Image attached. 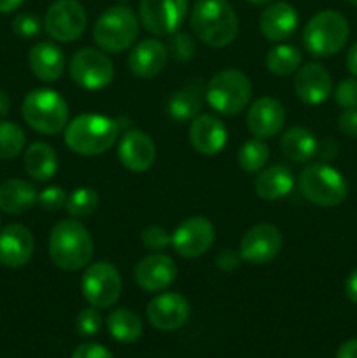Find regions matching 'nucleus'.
Here are the masks:
<instances>
[{
	"label": "nucleus",
	"instance_id": "f257e3e1",
	"mask_svg": "<svg viewBox=\"0 0 357 358\" xmlns=\"http://www.w3.org/2000/svg\"><path fill=\"white\" fill-rule=\"evenodd\" d=\"M189 23L195 37L210 48H226L238 35V16L227 0H196Z\"/></svg>",
	"mask_w": 357,
	"mask_h": 358
},
{
	"label": "nucleus",
	"instance_id": "f03ea898",
	"mask_svg": "<svg viewBox=\"0 0 357 358\" xmlns=\"http://www.w3.org/2000/svg\"><path fill=\"white\" fill-rule=\"evenodd\" d=\"M90 231L76 219L59 220L49 233V257L63 271H79L93 259Z\"/></svg>",
	"mask_w": 357,
	"mask_h": 358
},
{
	"label": "nucleus",
	"instance_id": "7ed1b4c3",
	"mask_svg": "<svg viewBox=\"0 0 357 358\" xmlns=\"http://www.w3.org/2000/svg\"><path fill=\"white\" fill-rule=\"evenodd\" d=\"M121 124L102 114H83L65 128V145L79 156H100L119 138Z\"/></svg>",
	"mask_w": 357,
	"mask_h": 358
},
{
	"label": "nucleus",
	"instance_id": "20e7f679",
	"mask_svg": "<svg viewBox=\"0 0 357 358\" xmlns=\"http://www.w3.org/2000/svg\"><path fill=\"white\" fill-rule=\"evenodd\" d=\"M21 115L34 131L58 135L69 124V105L56 91L38 87L24 96Z\"/></svg>",
	"mask_w": 357,
	"mask_h": 358
},
{
	"label": "nucleus",
	"instance_id": "39448f33",
	"mask_svg": "<svg viewBox=\"0 0 357 358\" xmlns=\"http://www.w3.org/2000/svg\"><path fill=\"white\" fill-rule=\"evenodd\" d=\"M139 31L140 23L136 14L132 7L119 3L100 14L94 23L93 38L102 51L118 55L135 44Z\"/></svg>",
	"mask_w": 357,
	"mask_h": 358
},
{
	"label": "nucleus",
	"instance_id": "423d86ee",
	"mask_svg": "<svg viewBox=\"0 0 357 358\" xmlns=\"http://www.w3.org/2000/svg\"><path fill=\"white\" fill-rule=\"evenodd\" d=\"M298 187L307 201L324 208L342 205L349 194L345 177L324 161L304 166L298 178Z\"/></svg>",
	"mask_w": 357,
	"mask_h": 358
},
{
	"label": "nucleus",
	"instance_id": "0eeeda50",
	"mask_svg": "<svg viewBox=\"0 0 357 358\" xmlns=\"http://www.w3.org/2000/svg\"><path fill=\"white\" fill-rule=\"evenodd\" d=\"M349 21L338 10L326 9L310 17L303 31L304 49L317 58H329L343 49L349 38Z\"/></svg>",
	"mask_w": 357,
	"mask_h": 358
},
{
	"label": "nucleus",
	"instance_id": "6e6552de",
	"mask_svg": "<svg viewBox=\"0 0 357 358\" xmlns=\"http://www.w3.org/2000/svg\"><path fill=\"white\" fill-rule=\"evenodd\" d=\"M252 86L241 70L226 69L217 72L205 87L206 103L223 115H237L248 105Z\"/></svg>",
	"mask_w": 357,
	"mask_h": 358
},
{
	"label": "nucleus",
	"instance_id": "1a4fd4ad",
	"mask_svg": "<svg viewBox=\"0 0 357 358\" xmlns=\"http://www.w3.org/2000/svg\"><path fill=\"white\" fill-rule=\"evenodd\" d=\"M80 292L93 308H111L119 301L122 280L118 268L107 261L88 264L80 276Z\"/></svg>",
	"mask_w": 357,
	"mask_h": 358
},
{
	"label": "nucleus",
	"instance_id": "9d476101",
	"mask_svg": "<svg viewBox=\"0 0 357 358\" xmlns=\"http://www.w3.org/2000/svg\"><path fill=\"white\" fill-rule=\"evenodd\" d=\"M69 73L77 86L90 91L107 87L114 79V65L105 51L83 48L74 52L69 63Z\"/></svg>",
	"mask_w": 357,
	"mask_h": 358
},
{
	"label": "nucleus",
	"instance_id": "9b49d317",
	"mask_svg": "<svg viewBox=\"0 0 357 358\" xmlns=\"http://www.w3.org/2000/svg\"><path fill=\"white\" fill-rule=\"evenodd\" d=\"M88 14L77 0H55L44 16V28L58 42H76L84 34Z\"/></svg>",
	"mask_w": 357,
	"mask_h": 358
},
{
	"label": "nucleus",
	"instance_id": "f8f14e48",
	"mask_svg": "<svg viewBox=\"0 0 357 358\" xmlns=\"http://www.w3.org/2000/svg\"><path fill=\"white\" fill-rule=\"evenodd\" d=\"M140 23L158 37L172 35L188 16V0H140Z\"/></svg>",
	"mask_w": 357,
	"mask_h": 358
},
{
	"label": "nucleus",
	"instance_id": "ddd939ff",
	"mask_svg": "<svg viewBox=\"0 0 357 358\" xmlns=\"http://www.w3.org/2000/svg\"><path fill=\"white\" fill-rule=\"evenodd\" d=\"M216 241V229L205 217H189L172 233V247L181 257L195 259L206 254Z\"/></svg>",
	"mask_w": 357,
	"mask_h": 358
},
{
	"label": "nucleus",
	"instance_id": "4468645a",
	"mask_svg": "<svg viewBox=\"0 0 357 358\" xmlns=\"http://www.w3.org/2000/svg\"><path fill=\"white\" fill-rule=\"evenodd\" d=\"M282 248V233L273 224H255L240 241V257L244 262L262 266L272 262Z\"/></svg>",
	"mask_w": 357,
	"mask_h": 358
},
{
	"label": "nucleus",
	"instance_id": "2eb2a0df",
	"mask_svg": "<svg viewBox=\"0 0 357 358\" xmlns=\"http://www.w3.org/2000/svg\"><path fill=\"white\" fill-rule=\"evenodd\" d=\"M147 320L154 329L163 332H172L186 325L191 315V306L188 299L177 292H164L154 297L147 304Z\"/></svg>",
	"mask_w": 357,
	"mask_h": 358
},
{
	"label": "nucleus",
	"instance_id": "dca6fc26",
	"mask_svg": "<svg viewBox=\"0 0 357 358\" xmlns=\"http://www.w3.org/2000/svg\"><path fill=\"white\" fill-rule=\"evenodd\" d=\"M135 283L144 292H163L177 278V264L164 254H150L133 269Z\"/></svg>",
	"mask_w": 357,
	"mask_h": 358
},
{
	"label": "nucleus",
	"instance_id": "f3484780",
	"mask_svg": "<svg viewBox=\"0 0 357 358\" xmlns=\"http://www.w3.org/2000/svg\"><path fill=\"white\" fill-rule=\"evenodd\" d=\"M118 159L126 170L142 173L154 164L156 145L146 131L130 129L121 136L118 145Z\"/></svg>",
	"mask_w": 357,
	"mask_h": 358
},
{
	"label": "nucleus",
	"instance_id": "a211bd4d",
	"mask_svg": "<svg viewBox=\"0 0 357 358\" xmlns=\"http://www.w3.org/2000/svg\"><path fill=\"white\" fill-rule=\"evenodd\" d=\"M34 250V234L23 224H9L0 231V264L6 268H23Z\"/></svg>",
	"mask_w": 357,
	"mask_h": 358
},
{
	"label": "nucleus",
	"instance_id": "6ab92c4d",
	"mask_svg": "<svg viewBox=\"0 0 357 358\" xmlns=\"http://www.w3.org/2000/svg\"><path fill=\"white\" fill-rule=\"evenodd\" d=\"M286 124V108L276 98L261 96L248 107L247 128L258 138L279 135Z\"/></svg>",
	"mask_w": 357,
	"mask_h": 358
},
{
	"label": "nucleus",
	"instance_id": "aec40b11",
	"mask_svg": "<svg viewBox=\"0 0 357 358\" xmlns=\"http://www.w3.org/2000/svg\"><path fill=\"white\" fill-rule=\"evenodd\" d=\"M332 79L328 70L318 63H308V65L298 69L294 77V93L300 101L307 105H321L331 96Z\"/></svg>",
	"mask_w": 357,
	"mask_h": 358
},
{
	"label": "nucleus",
	"instance_id": "412c9836",
	"mask_svg": "<svg viewBox=\"0 0 357 358\" xmlns=\"http://www.w3.org/2000/svg\"><path fill=\"white\" fill-rule=\"evenodd\" d=\"M167 45L158 38H144L136 42L128 56V69L139 79H154L167 65Z\"/></svg>",
	"mask_w": 357,
	"mask_h": 358
},
{
	"label": "nucleus",
	"instance_id": "4be33fe9",
	"mask_svg": "<svg viewBox=\"0 0 357 358\" xmlns=\"http://www.w3.org/2000/svg\"><path fill=\"white\" fill-rule=\"evenodd\" d=\"M189 142L202 156H216L226 147L227 129L216 115H196L189 126Z\"/></svg>",
	"mask_w": 357,
	"mask_h": 358
},
{
	"label": "nucleus",
	"instance_id": "5701e85b",
	"mask_svg": "<svg viewBox=\"0 0 357 358\" xmlns=\"http://www.w3.org/2000/svg\"><path fill=\"white\" fill-rule=\"evenodd\" d=\"M300 24L298 10L289 2H273L259 16V30L270 42H284Z\"/></svg>",
	"mask_w": 357,
	"mask_h": 358
},
{
	"label": "nucleus",
	"instance_id": "b1692460",
	"mask_svg": "<svg viewBox=\"0 0 357 358\" xmlns=\"http://www.w3.org/2000/svg\"><path fill=\"white\" fill-rule=\"evenodd\" d=\"M28 65L31 73L42 83H56L65 72V55L56 44L41 41L30 49Z\"/></svg>",
	"mask_w": 357,
	"mask_h": 358
},
{
	"label": "nucleus",
	"instance_id": "393cba45",
	"mask_svg": "<svg viewBox=\"0 0 357 358\" xmlns=\"http://www.w3.org/2000/svg\"><path fill=\"white\" fill-rule=\"evenodd\" d=\"M203 94H205V86L202 80L191 79L186 83L168 100L170 117L177 122L192 121L203 107Z\"/></svg>",
	"mask_w": 357,
	"mask_h": 358
},
{
	"label": "nucleus",
	"instance_id": "a878e982",
	"mask_svg": "<svg viewBox=\"0 0 357 358\" xmlns=\"http://www.w3.org/2000/svg\"><path fill=\"white\" fill-rule=\"evenodd\" d=\"M255 194L265 201H276L289 194L294 189V175L284 164L262 168L255 178Z\"/></svg>",
	"mask_w": 357,
	"mask_h": 358
},
{
	"label": "nucleus",
	"instance_id": "bb28decb",
	"mask_svg": "<svg viewBox=\"0 0 357 358\" xmlns=\"http://www.w3.org/2000/svg\"><path fill=\"white\" fill-rule=\"evenodd\" d=\"M38 192L30 182L7 178L0 184V210L9 215H21L37 203Z\"/></svg>",
	"mask_w": 357,
	"mask_h": 358
},
{
	"label": "nucleus",
	"instance_id": "cd10ccee",
	"mask_svg": "<svg viewBox=\"0 0 357 358\" xmlns=\"http://www.w3.org/2000/svg\"><path fill=\"white\" fill-rule=\"evenodd\" d=\"M24 171L37 182H48L58 171V156L46 142H34L24 150Z\"/></svg>",
	"mask_w": 357,
	"mask_h": 358
},
{
	"label": "nucleus",
	"instance_id": "c85d7f7f",
	"mask_svg": "<svg viewBox=\"0 0 357 358\" xmlns=\"http://www.w3.org/2000/svg\"><path fill=\"white\" fill-rule=\"evenodd\" d=\"M317 138L310 129L303 126H293L284 133L280 140V149L287 159L294 163H308L314 156H317Z\"/></svg>",
	"mask_w": 357,
	"mask_h": 358
},
{
	"label": "nucleus",
	"instance_id": "c756f323",
	"mask_svg": "<svg viewBox=\"0 0 357 358\" xmlns=\"http://www.w3.org/2000/svg\"><path fill=\"white\" fill-rule=\"evenodd\" d=\"M107 329L115 341L135 343L142 336V320L132 310L119 308L108 315Z\"/></svg>",
	"mask_w": 357,
	"mask_h": 358
},
{
	"label": "nucleus",
	"instance_id": "7c9ffc66",
	"mask_svg": "<svg viewBox=\"0 0 357 358\" xmlns=\"http://www.w3.org/2000/svg\"><path fill=\"white\" fill-rule=\"evenodd\" d=\"M301 51L296 45L279 44L266 55V69L276 77H287L301 66Z\"/></svg>",
	"mask_w": 357,
	"mask_h": 358
},
{
	"label": "nucleus",
	"instance_id": "2f4dec72",
	"mask_svg": "<svg viewBox=\"0 0 357 358\" xmlns=\"http://www.w3.org/2000/svg\"><path fill=\"white\" fill-rule=\"evenodd\" d=\"M270 159V149L262 138H251L238 150V164L247 173H259Z\"/></svg>",
	"mask_w": 357,
	"mask_h": 358
},
{
	"label": "nucleus",
	"instance_id": "473e14b6",
	"mask_svg": "<svg viewBox=\"0 0 357 358\" xmlns=\"http://www.w3.org/2000/svg\"><path fill=\"white\" fill-rule=\"evenodd\" d=\"M27 143L24 131L10 121H0V159L9 161L20 156Z\"/></svg>",
	"mask_w": 357,
	"mask_h": 358
},
{
	"label": "nucleus",
	"instance_id": "72a5a7b5",
	"mask_svg": "<svg viewBox=\"0 0 357 358\" xmlns=\"http://www.w3.org/2000/svg\"><path fill=\"white\" fill-rule=\"evenodd\" d=\"M98 208V194L91 187H77L66 196L65 210L72 219H84Z\"/></svg>",
	"mask_w": 357,
	"mask_h": 358
},
{
	"label": "nucleus",
	"instance_id": "f704fd0d",
	"mask_svg": "<svg viewBox=\"0 0 357 358\" xmlns=\"http://www.w3.org/2000/svg\"><path fill=\"white\" fill-rule=\"evenodd\" d=\"M167 51L175 62H189V59L195 58L196 45L195 41L189 34H184V31H175V34L170 35V41H168Z\"/></svg>",
	"mask_w": 357,
	"mask_h": 358
},
{
	"label": "nucleus",
	"instance_id": "c9c22d12",
	"mask_svg": "<svg viewBox=\"0 0 357 358\" xmlns=\"http://www.w3.org/2000/svg\"><path fill=\"white\" fill-rule=\"evenodd\" d=\"M144 247L153 252H163L164 248L172 245V234L161 226H147L140 233Z\"/></svg>",
	"mask_w": 357,
	"mask_h": 358
},
{
	"label": "nucleus",
	"instance_id": "e433bc0d",
	"mask_svg": "<svg viewBox=\"0 0 357 358\" xmlns=\"http://www.w3.org/2000/svg\"><path fill=\"white\" fill-rule=\"evenodd\" d=\"M41 20L31 13H21L13 20V31L20 38H34L41 34Z\"/></svg>",
	"mask_w": 357,
	"mask_h": 358
},
{
	"label": "nucleus",
	"instance_id": "4c0bfd02",
	"mask_svg": "<svg viewBox=\"0 0 357 358\" xmlns=\"http://www.w3.org/2000/svg\"><path fill=\"white\" fill-rule=\"evenodd\" d=\"M76 329L80 336H94L102 329V315L98 313V308H86L77 315Z\"/></svg>",
	"mask_w": 357,
	"mask_h": 358
},
{
	"label": "nucleus",
	"instance_id": "58836bf2",
	"mask_svg": "<svg viewBox=\"0 0 357 358\" xmlns=\"http://www.w3.org/2000/svg\"><path fill=\"white\" fill-rule=\"evenodd\" d=\"M37 203L46 212H58L66 203V194L59 185H49L44 191L38 192Z\"/></svg>",
	"mask_w": 357,
	"mask_h": 358
},
{
	"label": "nucleus",
	"instance_id": "ea45409f",
	"mask_svg": "<svg viewBox=\"0 0 357 358\" xmlns=\"http://www.w3.org/2000/svg\"><path fill=\"white\" fill-rule=\"evenodd\" d=\"M335 101L342 108H357V79H343L335 90Z\"/></svg>",
	"mask_w": 357,
	"mask_h": 358
},
{
	"label": "nucleus",
	"instance_id": "a19ab883",
	"mask_svg": "<svg viewBox=\"0 0 357 358\" xmlns=\"http://www.w3.org/2000/svg\"><path fill=\"white\" fill-rule=\"evenodd\" d=\"M241 257L240 252H234L233 248H224L217 254L216 257V266L220 269V271H234V269L240 268Z\"/></svg>",
	"mask_w": 357,
	"mask_h": 358
},
{
	"label": "nucleus",
	"instance_id": "79ce46f5",
	"mask_svg": "<svg viewBox=\"0 0 357 358\" xmlns=\"http://www.w3.org/2000/svg\"><path fill=\"white\" fill-rule=\"evenodd\" d=\"M338 128L343 135L356 138L357 136V108H343L338 119Z\"/></svg>",
	"mask_w": 357,
	"mask_h": 358
},
{
	"label": "nucleus",
	"instance_id": "37998d69",
	"mask_svg": "<svg viewBox=\"0 0 357 358\" xmlns=\"http://www.w3.org/2000/svg\"><path fill=\"white\" fill-rule=\"evenodd\" d=\"M72 358H114L105 346L94 345V343H86L74 350Z\"/></svg>",
	"mask_w": 357,
	"mask_h": 358
},
{
	"label": "nucleus",
	"instance_id": "c03bdc74",
	"mask_svg": "<svg viewBox=\"0 0 357 358\" xmlns=\"http://www.w3.org/2000/svg\"><path fill=\"white\" fill-rule=\"evenodd\" d=\"M317 154L326 161V163H328V161L335 159L336 157V154H338V145H336L331 138L321 140L317 145Z\"/></svg>",
	"mask_w": 357,
	"mask_h": 358
},
{
	"label": "nucleus",
	"instance_id": "a18cd8bd",
	"mask_svg": "<svg viewBox=\"0 0 357 358\" xmlns=\"http://www.w3.org/2000/svg\"><path fill=\"white\" fill-rule=\"evenodd\" d=\"M345 296L350 303L357 304V269H354L345 280Z\"/></svg>",
	"mask_w": 357,
	"mask_h": 358
},
{
	"label": "nucleus",
	"instance_id": "49530a36",
	"mask_svg": "<svg viewBox=\"0 0 357 358\" xmlns=\"http://www.w3.org/2000/svg\"><path fill=\"white\" fill-rule=\"evenodd\" d=\"M336 358H357V339L343 343L336 353Z\"/></svg>",
	"mask_w": 357,
	"mask_h": 358
},
{
	"label": "nucleus",
	"instance_id": "de8ad7c7",
	"mask_svg": "<svg viewBox=\"0 0 357 358\" xmlns=\"http://www.w3.org/2000/svg\"><path fill=\"white\" fill-rule=\"evenodd\" d=\"M346 69L352 76L357 77V42H354L352 48L346 52Z\"/></svg>",
	"mask_w": 357,
	"mask_h": 358
},
{
	"label": "nucleus",
	"instance_id": "09e8293b",
	"mask_svg": "<svg viewBox=\"0 0 357 358\" xmlns=\"http://www.w3.org/2000/svg\"><path fill=\"white\" fill-rule=\"evenodd\" d=\"M24 0H0V14H7L16 10Z\"/></svg>",
	"mask_w": 357,
	"mask_h": 358
},
{
	"label": "nucleus",
	"instance_id": "8fccbe9b",
	"mask_svg": "<svg viewBox=\"0 0 357 358\" xmlns=\"http://www.w3.org/2000/svg\"><path fill=\"white\" fill-rule=\"evenodd\" d=\"M10 110V100L4 90H0V119L6 117Z\"/></svg>",
	"mask_w": 357,
	"mask_h": 358
},
{
	"label": "nucleus",
	"instance_id": "3c124183",
	"mask_svg": "<svg viewBox=\"0 0 357 358\" xmlns=\"http://www.w3.org/2000/svg\"><path fill=\"white\" fill-rule=\"evenodd\" d=\"M247 2L252 3V6H262V3H268L272 0H247Z\"/></svg>",
	"mask_w": 357,
	"mask_h": 358
},
{
	"label": "nucleus",
	"instance_id": "603ef678",
	"mask_svg": "<svg viewBox=\"0 0 357 358\" xmlns=\"http://www.w3.org/2000/svg\"><path fill=\"white\" fill-rule=\"evenodd\" d=\"M350 3H354V6H357V0H349Z\"/></svg>",
	"mask_w": 357,
	"mask_h": 358
},
{
	"label": "nucleus",
	"instance_id": "864d4df0",
	"mask_svg": "<svg viewBox=\"0 0 357 358\" xmlns=\"http://www.w3.org/2000/svg\"><path fill=\"white\" fill-rule=\"evenodd\" d=\"M118 2H128V0H118Z\"/></svg>",
	"mask_w": 357,
	"mask_h": 358
}]
</instances>
